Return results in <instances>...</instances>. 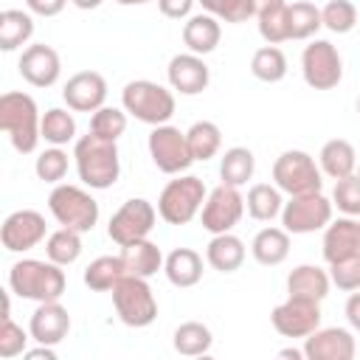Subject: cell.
<instances>
[{
	"label": "cell",
	"mask_w": 360,
	"mask_h": 360,
	"mask_svg": "<svg viewBox=\"0 0 360 360\" xmlns=\"http://www.w3.org/2000/svg\"><path fill=\"white\" fill-rule=\"evenodd\" d=\"M73 160H76V172L79 180L96 191H104L110 186H115L118 174H121V160H118V146L115 141L98 138V135H84L76 141L73 146Z\"/></svg>",
	"instance_id": "6da1fadb"
},
{
	"label": "cell",
	"mask_w": 360,
	"mask_h": 360,
	"mask_svg": "<svg viewBox=\"0 0 360 360\" xmlns=\"http://www.w3.org/2000/svg\"><path fill=\"white\" fill-rule=\"evenodd\" d=\"M8 287L20 298L42 304V301H59L65 295L68 278H65V270L59 264H53L51 259L48 262H42V259H20L8 270Z\"/></svg>",
	"instance_id": "7a4b0ae2"
},
{
	"label": "cell",
	"mask_w": 360,
	"mask_h": 360,
	"mask_svg": "<svg viewBox=\"0 0 360 360\" xmlns=\"http://www.w3.org/2000/svg\"><path fill=\"white\" fill-rule=\"evenodd\" d=\"M0 129L8 135L11 146L20 155H28L37 149L42 138V115L37 110V101L28 93H3L0 96Z\"/></svg>",
	"instance_id": "3957f363"
},
{
	"label": "cell",
	"mask_w": 360,
	"mask_h": 360,
	"mask_svg": "<svg viewBox=\"0 0 360 360\" xmlns=\"http://www.w3.org/2000/svg\"><path fill=\"white\" fill-rule=\"evenodd\" d=\"M121 107L132 118L160 127V124H169V118L174 115V93L158 82L135 79L121 90Z\"/></svg>",
	"instance_id": "277c9868"
},
{
	"label": "cell",
	"mask_w": 360,
	"mask_h": 360,
	"mask_svg": "<svg viewBox=\"0 0 360 360\" xmlns=\"http://www.w3.org/2000/svg\"><path fill=\"white\" fill-rule=\"evenodd\" d=\"M205 197H208V191L200 177L177 174L174 180H169L163 186V191L158 197V214L169 225H186L202 211Z\"/></svg>",
	"instance_id": "5b68a950"
},
{
	"label": "cell",
	"mask_w": 360,
	"mask_h": 360,
	"mask_svg": "<svg viewBox=\"0 0 360 360\" xmlns=\"http://www.w3.org/2000/svg\"><path fill=\"white\" fill-rule=\"evenodd\" d=\"M48 208L62 228H73L79 233L93 231L98 222V202L90 197V191L70 183L53 186V191L48 194Z\"/></svg>",
	"instance_id": "8992f818"
},
{
	"label": "cell",
	"mask_w": 360,
	"mask_h": 360,
	"mask_svg": "<svg viewBox=\"0 0 360 360\" xmlns=\"http://www.w3.org/2000/svg\"><path fill=\"white\" fill-rule=\"evenodd\" d=\"M273 183L295 197V194H309V191H321L323 186V172L315 163V158L309 152L301 149H287L276 158L273 163Z\"/></svg>",
	"instance_id": "52a82bcc"
},
{
	"label": "cell",
	"mask_w": 360,
	"mask_h": 360,
	"mask_svg": "<svg viewBox=\"0 0 360 360\" xmlns=\"http://www.w3.org/2000/svg\"><path fill=\"white\" fill-rule=\"evenodd\" d=\"M112 304H115L121 323H127L132 329H143L158 318L155 292L146 284V278H141V276H124L112 287Z\"/></svg>",
	"instance_id": "ba28073f"
},
{
	"label": "cell",
	"mask_w": 360,
	"mask_h": 360,
	"mask_svg": "<svg viewBox=\"0 0 360 360\" xmlns=\"http://www.w3.org/2000/svg\"><path fill=\"white\" fill-rule=\"evenodd\" d=\"M301 73L312 90H332L343 79V59L329 39H312L301 53Z\"/></svg>",
	"instance_id": "9c48e42d"
},
{
	"label": "cell",
	"mask_w": 360,
	"mask_h": 360,
	"mask_svg": "<svg viewBox=\"0 0 360 360\" xmlns=\"http://www.w3.org/2000/svg\"><path fill=\"white\" fill-rule=\"evenodd\" d=\"M332 222V200L321 191L295 194L281 208V225L290 233H315Z\"/></svg>",
	"instance_id": "30bf717a"
},
{
	"label": "cell",
	"mask_w": 360,
	"mask_h": 360,
	"mask_svg": "<svg viewBox=\"0 0 360 360\" xmlns=\"http://www.w3.org/2000/svg\"><path fill=\"white\" fill-rule=\"evenodd\" d=\"M149 158L152 163L163 172V174H183L194 158H191V149H188V141H186V132H180L177 127L172 124H160L149 132Z\"/></svg>",
	"instance_id": "8fae6325"
},
{
	"label": "cell",
	"mask_w": 360,
	"mask_h": 360,
	"mask_svg": "<svg viewBox=\"0 0 360 360\" xmlns=\"http://www.w3.org/2000/svg\"><path fill=\"white\" fill-rule=\"evenodd\" d=\"M158 222V211L149 200L143 197H132L127 200L112 217H110V225H107V233L115 245H129V242H138V239H146L152 233Z\"/></svg>",
	"instance_id": "7c38bea8"
},
{
	"label": "cell",
	"mask_w": 360,
	"mask_h": 360,
	"mask_svg": "<svg viewBox=\"0 0 360 360\" xmlns=\"http://www.w3.org/2000/svg\"><path fill=\"white\" fill-rule=\"evenodd\" d=\"M245 214V197L239 194L236 186L219 183L214 191H208L202 211H200V222L208 233H228Z\"/></svg>",
	"instance_id": "4fadbf2b"
},
{
	"label": "cell",
	"mask_w": 360,
	"mask_h": 360,
	"mask_svg": "<svg viewBox=\"0 0 360 360\" xmlns=\"http://www.w3.org/2000/svg\"><path fill=\"white\" fill-rule=\"evenodd\" d=\"M270 323L281 338H307L321 326V301L287 295V301L270 312Z\"/></svg>",
	"instance_id": "5bb4252c"
},
{
	"label": "cell",
	"mask_w": 360,
	"mask_h": 360,
	"mask_svg": "<svg viewBox=\"0 0 360 360\" xmlns=\"http://www.w3.org/2000/svg\"><path fill=\"white\" fill-rule=\"evenodd\" d=\"M45 239V217L34 208H20V211H11L6 219H3V228H0V242L6 250L11 253H25L31 248H37L39 242Z\"/></svg>",
	"instance_id": "9a60e30c"
},
{
	"label": "cell",
	"mask_w": 360,
	"mask_h": 360,
	"mask_svg": "<svg viewBox=\"0 0 360 360\" xmlns=\"http://www.w3.org/2000/svg\"><path fill=\"white\" fill-rule=\"evenodd\" d=\"M20 76L31 84V87H51L59 82L62 76V59L59 53L45 45V42H34L20 53Z\"/></svg>",
	"instance_id": "2e32d148"
},
{
	"label": "cell",
	"mask_w": 360,
	"mask_h": 360,
	"mask_svg": "<svg viewBox=\"0 0 360 360\" xmlns=\"http://www.w3.org/2000/svg\"><path fill=\"white\" fill-rule=\"evenodd\" d=\"M62 98L68 104V110L76 112H96L98 107H104L107 101V82L101 73L96 70H79L65 82Z\"/></svg>",
	"instance_id": "e0dca14e"
},
{
	"label": "cell",
	"mask_w": 360,
	"mask_h": 360,
	"mask_svg": "<svg viewBox=\"0 0 360 360\" xmlns=\"http://www.w3.org/2000/svg\"><path fill=\"white\" fill-rule=\"evenodd\" d=\"M166 79L172 84V90H177L180 96H197L208 87L211 82V70L208 65L202 62L200 53H177L169 59V68H166Z\"/></svg>",
	"instance_id": "ac0fdd59"
},
{
	"label": "cell",
	"mask_w": 360,
	"mask_h": 360,
	"mask_svg": "<svg viewBox=\"0 0 360 360\" xmlns=\"http://www.w3.org/2000/svg\"><path fill=\"white\" fill-rule=\"evenodd\" d=\"M357 352L354 338L349 329L340 326H326L315 329L312 335L304 338V354L307 360H352Z\"/></svg>",
	"instance_id": "d6986e66"
},
{
	"label": "cell",
	"mask_w": 360,
	"mask_h": 360,
	"mask_svg": "<svg viewBox=\"0 0 360 360\" xmlns=\"http://www.w3.org/2000/svg\"><path fill=\"white\" fill-rule=\"evenodd\" d=\"M28 332H31V340L56 346L70 332V315L59 301H42L28 321Z\"/></svg>",
	"instance_id": "ffe728a7"
},
{
	"label": "cell",
	"mask_w": 360,
	"mask_h": 360,
	"mask_svg": "<svg viewBox=\"0 0 360 360\" xmlns=\"http://www.w3.org/2000/svg\"><path fill=\"white\" fill-rule=\"evenodd\" d=\"M321 253H323V259H326L329 264L360 253V222L352 219V217L332 219V222L323 228Z\"/></svg>",
	"instance_id": "44dd1931"
},
{
	"label": "cell",
	"mask_w": 360,
	"mask_h": 360,
	"mask_svg": "<svg viewBox=\"0 0 360 360\" xmlns=\"http://www.w3.org/2000/svg\"><path fill=\"white\" fill-rule=\"evenodd\" d=\"M329 287H332V278L318 264H298L287 276V295H295V298L323 301L329 295Z\"/></svg>",
	"instance_id": "7402d4cb"
},
{
	"label": "cell",
	"mask_w": 360,
	"mask_h": 360,
	"mask_svg": "<svg viewBox=\"0 0 360 360\" xmlns=\"http://www.w3.org/2000/svg\"><path fill=\"white\" fill-rule=\"evenodd\" d=\"M118 256L124 262L127 276H141V278H152L158 270H163V262H166L160 248L149 239H138V242L124 245Z\"/></svg>",
	"instance_id": "603a6c76"
},
{
	"label": "cell",
	"mask_w": 360,
	"mask_h": 360,
	"mask_svg": "<svg viewBox=\"0 0 360 360\" xmlns=\"http://www.w3.org/2000/svg\"><path fill=\"white\" fill-rule=\"evenodd\" d=\"M219 37H222V28H219V20L214 14H194L186 20L183 25V45L191 51V53H211L217 45H219Z\"/></svg>",
	"instance_id": "cb8c5ba5"
},
{
	"label": "cell",
	"mask_w": 360,
	"mask_h": 360,
	"mask_svg": "<svg viewBox=\"0 0 360 360\" xmlns=\"http://www.w3.org/2000/svg\"><path fill=\"white\" fill-rule=\"evenodd\" d=\"M318 166H321V172L326 177L343 180V177L354 174V169H357V152H354V146L346 138H332V141H326L321 146Z\"/></svg>",
	"instance_id": "d4e9b609"
},
{
	"label": "cell",
	"mask_w": 360,
	"mask_h": 360,
	"mask_svg": "<svg viewBox=\"0 0 360 360\" xmlns=\"http://www.w3.org/2000/svg\"><path fill=\"white\" fill-rule=\"evenodd\" d=\"M163 273L180 290L194 287L202 278V256L191 248H174L163 262Z\"/></svg>",
	"instance_id": "484cf974"
},
{
	"label": "cell",
	"mask_w": 360,
	"mask_h": 360,
	"mask_svg": "<svg viewBox=\"0 0 360 360\" xmlns=\"http://www.w3.org/2000/svg\"><path fill=\"white\" fill-rule=\"evenodd\" d=\"M250 253L264 267L281 264L290 256V231H284V228H262L250 242Z\"/></svg>",
	"instance_id": "4316f807"
},
{
	"label": "cell",
	"mask_w": 360,
	"mask_h": 360,
	"mask_svg": "<svg viewBox=\"0 0 360 360\" xmlns=\"http://www.w3.org/2000/svg\"><path fill=\"white\" fill-rule=\"evenodd\" d=\"M205 259L214 270L219 273H233L242 267L245 262V242L239 236H233L231 231L228 233H214V239L208 242L205 248Z\"/></svg>",
	"instance_id": "83f0119b"
},
{
	"label": "cell",
	"mask_w": 360,
	"mask_h": 360,
	"mask_svg": "<svg viewBox=\"0 0 360 360\" xmlns=\"http://www.w3.org/2000/svg\"><path fill=\"white\" fill-rule=\"evenodd\" d=\"M34 37V17L22 8H6L0 11V48L17 51Z\"/></svg>",
	"instance_id": "f1b7e54d"
},
{
	"label": "cell",
	"mask_w": 360,
	"mask_h": 360,
	"mask_svg": "<svg viewBox=\"0 0 360 360\" xmlns=\"http://www.w3.org/2000/svg\"><path fill=\"white\" fill-rule=\"evenodd\" d=\"M172 343H174V352L183 354V357H200L205 354L211 346H214V335L205 323L200 321H186L174 329L172 335Z\"/></svg>",
	"instance_id": "f546056e"
},
{
	"label": "cell",
	"mask_w": 360,
	"mask_h": 360,
	"mask_svg": "<svg viewBox=\"0 0 360 360\" xmlns=\"http://www.w3.org/2000/svg\"><path fill=\"white\" fill-rule=\"evenodd\" d=\"M253 172H256V158H253V152L248 146H231V149H225V155L219 160V177H222V183L239 188V186H245L253 177Z\"/></svg>",
	"instance_id": "4dcf8cb0"
},
{
	"label": "cell",
	"mask_w": 360,
	"mask_h": 360,
	"mask_svg": "<svg viewBox=\"0 0 360 360\" xmlns=\"http://www.w3.org/2000/svg\"><path fill=\"white\" fill-rule=\"evenodd\" d=\"M245 208L253 219L259 222H270L273 217L281 214L284 208V200H281V188L278 186H270V183H256L250 186L248 197H245Z\"/></svg>",
	"instance_id": "1f68e13d"
},
{
	"label": "cell",
	"mask_w": 360,
	"mask_h": 360,
	"mask_svg": "<svg viewBox=\"0 0 360 360\" xmlns=\"http://www.w3.org/2000/svg\"><path fill=\"white\" fill-rule=\"evenodd\" d=\"M124 276H127V270H124L121 256H98L84 267V284L96 292L112 290Z\"/></svg>",
	"instance_id": "d6a6232c"
},
{
	"label": "cell",
	"mask_w": 360,
	"mask_h": 360,
	"mask_svg": "<svg viewBox=\"0 0 360 360\" xmlns=\"http://www.w3.org/2000/svg\"><path fill=\"white\" fill-rule=\"evenodd\" d=\"M186 141L194 160H211L222 146V129L214 121H194L186 129Z\"/></svg>",
	"instance_id": "836d02e7"
},
{
	"label": "cell",
	"mask_w": 360,
	"mask_h": 360,
	"mask_svg": "<svg viewBox=\"0 0 360 360\" xmlns=\"http://www.w3.org/2000/svg\"><path fill=\"white\" fill-rule=\"evenodd\" d=\"M45 256L53 264H59V267L73 264L82 256V233L73 231V228H59V231L48 233V239H45Z\"/></svg>",
	"instance_id": "e575fe53"
},
{
	"label": "cell",
	"mask_w": 360,
	"mask_h": 360,
	"mask_svg": "<svg viewBox=\"0 0 360 360\" xmlns=\"http://www.w3.org/2000/svg\"><path fill=\"white\" fill-rule=\"evenodd\" d=\"M321 25H323V20H321V8L315 3H307V0L287 3L290 39H309V37H315V31Z\"/></svg>",
	"instance_id": "d590c367"
},
{
	"label": "cell",
	"mask_w": 360,
	"mask_h": 360,
	"mask_svg": "<svg viewBox=\"0 0 360 360\" xmlns=\"http://www.w3.org/2000/svg\"><path fill=\"white\" fill-rule=\"evenodd\" d=\"M250 73L259 79V82H267V84H276L287 76V56L281 48L276 45H264L259 51H253L250 56Z\"/></svg>",
	"instance_id": "8d00e7d4"
},
{
	"label": "cell",
	"mask_w": 360,
	"mask_h": 360,
	"mask_svg": "<svg viewBox=\"0 0 360 360\" xmlns=\"http://www.w3.org/2000/svg\"><path fill=\"white\" fill-rule=\"evenodd\" d=\"M76 135V121L68 110L62 107H51L42 115V141H48L51 146H65L70 143Z\"/></svg>",
	"instance_id": "74e56055"
},
{
	"label": "cell",
	"mask_w": 360,
	"mask_h": 360,
	"mask_svg": "<svg viewBox=\"0 0 360 360\" xmlns=\"http://www.w3.org/2000/svg\"><path fill=\"white\" fill-rule=\"evenodd\" d=\"M90 132L107 141H118L127 132V110L121 107H98L90 118Z\"/></svg>",
	"instance_id": "f35d334b"
},
{
	"label": "cell",
	"mask_w": 360,
	"mask_h": 360,
	"mask_svg": "<svg viewBox=\"0 0 360 360\" xmlns=\"http://www.w3.org/2000/svg\"><path fill=\"white\" fill-rule=\"evenodd\" d=\"M321 20L332 34H349L357 25V8L352 0H329L321 8Z\"/></svg>",
	"instance_id": "ab89813d"
},
{
	"label": "cell",
	"mask_w": 360,
	"mask_h": 360,
	"mask_svg": "<svg viewBox=\"0 0 360 360\" xmlns=\"http://www.w3.org/2000/svg\"><path fill=\"white\" fill-rule=\"evenodd\" d=\"M68 152H62L59 146H51V149H45V152H39V158H37V163H34V172H37V177L39 180H45V183H59L65 174H68Z\"/></svg>",
	"instance_id": "60d3db41"
},
{
	"label": "cell",
	"mask_w": 360,
	"mask_h": 360,
	"mask_svg": "<svg viewBox=\"0 0 360 360\" xmlns=\"http://www.w3.org/2000/svg\"><path fill=\"white\" fill-rule=\"evenodd\" d=\"M332 205H338V211H343L346 217H360V177L357 174L335 180Z\"/></svg>",
	"instance_id": "b9f144b4"
},
{
	"label": "cell",
	"mask_w": 360,
	"mask_h": 360,
	"mask_svg": "<svg viewBox=\"0 0 360 360\" xmlns=\"http://www.w3.org/2000/svg\"><path fill=\"white\" fill-rule=\"evenodd\" d=\"M200 6L214 14L217 20L225 22H245L253 17V3L250 0H200Z\"/></svg>",
	"instance_id": "7bdbcfd3"
},
{
	"label": "cell",
	"mask_w": 360,
	"mask_h": 360,
	"mask_svg": "<svg viewBox=\"0 0 360 360\" xmlns=\"http://www.w3.org/2000/svg\"><path fill=\"white\" fill-rule=\"evenodd\" d=\"M259 34L267 45H278L284 39H290V28H287V6L273 8L267 14H259Z\"/></svg>",
	"instance_id": "ee69618b"
},
{
	"label": "cell",
	"mask_w": 360,
	"mask_h": 360,
	"mask_svg": "<svg viewBox=\"0 0 360 360\" xmlns=\"http://www.w3.org/2000/svg\"><path fill=\"white\" fill-rule=\"evenodd\" d=\"M3 323H0V357L3 360H11V357H17V354H25V346H28V335H25V329L22 326H17L11 318H0Z\"/></svg>",
	"instance_id": "f6af8a7d"
},
{
	"label": "cell",
	"mask_w": 360,
	"mask_h": 360,
	"mask_svg": "<svg viewBox=\"0 0 360 360\" xmlns=\"http://www.w3.org/2000/svg\"><path fill=\"white\" fill-rule=\"evenodd\" d=\"M329 278H332V284H335L338 290H343V292L360 290V253L329 264Z\"/></svg>",
	"instance_id": "bcb514c9"
},
{
	"label": "cell",
	"mask_w": 360,
	"mask_h": 360,
	"mask_svg": "<svg viewBox=\"0 0 360 360\" xmlns=\"http://www.w3.org/2000/svg\"><path fill=\"white\" fill-rule=\"evenodd\" d=\"M191 6H194V0H158L160 14L169 17V20H186V17H191Z\"/></svg>",
	"instance_id": "7dc6e473"
},
{
	"label": "cell",
	"mask_w": 360,
	"mask_h": 360,
	"mask_svg": "<svg viewBox=\"0 0 360 360\" xmlns=\"http://www.w3.org/2000/svg\"><path fill=\"white\" fill-rule=\"evenodd\" d=\"M25 6H28L31 14H39V17H56V14L68 6V0H25Z\"/></svg>",
	"instance_id": "c3c4849f"
},
{
	"label": "cell",
	"mask_w": 360,
	"mask_h": 360,
	"mask_svg": "<svg viewBox=\"0 0 360 360\" xmlns=\"http://www.w3.org/2000/svg\"><path fill=\"white\" fill-rule=\"evenodd\" d=\"M346 321L352 329L360 332V290H354L349 298H346Z\"/></svg>",
	"instance_id": "681fc988"
},
{
	"label": "cell",
	"mask_w": 360,
	"mask_h": 360,
	"mask_svg": "<svg viewBox=\"0 0 360 360\" xmlns=\"http://www.w3.org/2000/svg\"><path fill=\"white\" fill-rule=\"evenodd\" d=\"M22 357H28V360H56V352H53V346L39 343L37 349H25Z\"/></svg>",
	"instance_id": "f907efd6"
},
{
	"label": "cell",
	"mask_w": 360,
	"mask_h": 360,
	"mask_svg": "<svg viewBox=\"0 0 360 360\" xmlns=\"http://www.w3.org/2000/svg\"><path fill=\"white\" fill-rule=\"evenodd\" d=\"M250 3H253V17L267 14V11H273V8L287 6V0H250Z\"/></svg>",
	"instance_id": "816d5d0a"
},
{
	"label": "cell",
	"mask_w": 360,
	"mask_h": 360,
	"mask_svg": "<svg viewBox=\"0 0 360 360\" xmlns=\"http://www.w3.org/2000/svg\"><path fill=\"white\" fill-rule=\"evenodd\" d=\"M76 8H82V11H90V8H98L101 6V0H70Z\"/></svg>",
	"instance_id": "f5cc1de1"
},
{
	"label": "cell",
	"mask_w": 360,
	"mask_h": 360,
	"mask_svg": "<svg viewBox=\"0 0 360 360\" xmlns=\"http://www.w3.org/2000/svg\"><path fill=\"white\" fill-rule=\"evenodd\" d=\"M278 354H281V357H292V360L307 357V354H304V349H301V352H298V349H284V352H278Z\"/></svg>",
	"instance_id": "db71d44e"
},
{
	"label": "cell",
	"mask_w": 360,
	"mask_h": 360,
	"mask_svg": "<svg viewBox=\"0 0 360 360\" xmlns=\"http://www.w3.org/2000/svg\"><path fill=\"white\" fill-rule=\"evenodd\" d=\"M115 3H121V6H143L149 0H115Z\"/></svg>",
	"instance_id": "11a10c76"
},
{
	"label": "cell",
	"mask_w": 360,
	"mask_h": 360,
	"mask_svg": "<svg viewBox=\"0 0 360 360\" xmlns=\"http://www.w3.org/2000/svg\"><path fill=\"white\" fill-rule=\"evenodd\" d=\"M357 112H360V98H357Z\"/></svg>",
	"instance_id": "9f6ffc18"
},
{
	"label": "cell",
	"mask_w": 360,
	"mask_h": 360,
	"mask_svg": "<svg viewBox=\"0 0 360 360\" xmlns=\"http://www.w3.org/2000/svg\"><path fill=\"white\" fill-rule=\"evenodd\" d=\"M357 222H360V219H357Z\"/></svg>",
	"instance_id": "6f0895ef"
}]
</instances>
